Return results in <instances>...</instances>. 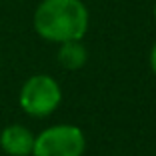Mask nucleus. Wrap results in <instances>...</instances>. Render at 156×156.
<instances>
[{
    "mask_svg": "<svg viewBox=\"0 0 156 156\" xmlns=\"http://www.w3.org/2000/svg\"><path fill=\"white\" fill-rule=\"evenodd\" d=\"M34 28L52 42L80 40L88 28V10L80 0H44L34 12Z\"/></svg>",
    "mask_w": 156,
    "mask_h": 156,
    "instance_id": "f257e3e1",
    "label": "nucleus"
},
{
    "mask_svg": "<svg viewBox=\"0 0 156 156\" xmlns=\"http://www.w3.org/2000/svg\"><path fill=\"white\" fill-rule=\"evenodd\" d=\"M84 136L76 126H52L34 138V156H80Z\"/></svg>",
    "mask_w": 156,
    "mask_h": 156,
    "instance_id": "f03ea898",
    "label": "nucleus"
},
{
    "mask_svg": "<svg viewBox=\"0 0 156 156\" xmlns=\"http://www.w3.org/2000/svg\"><path fill=\"white\" fill-rule=\"evenodd\" d=\"M60 102V88L50 76H32L20 90V106L32 116H46Z\"/></svg>",
    "mask_w": 156,
    "mask_h": 156,
    "instance_id": "7ed1b4c3",
    "label": "nucleus"
},
{
    "mask_svg": "<svg viewBox=\"0 0 156 156\" xmlns=\"http://www.w3.org/2000/svg\"><path fill=\"white\" fill-rule=\"evenodd\" d=\"M0 146L4 148V152H8L10 156H28V154H32L34 136L28 128L14 124V126H8V128L2 130Z\"/></svg>",
    "mask_w": 156,
    "mask_h": 156,
    "instance_id": "20e7f679",
    "label": "nucleus"
},
{
    "mask_svg": "<svg viewBox=\"0 0 156 156\" xmlns=\"http://www.w3.org/2000/svg\"><path fill=\"white\" fill-rule=\"evenodd\" d=\"M58 62L68 70H76L86 62V50L78 40L62 42V48L58 52Z\"/></svg>",
    "mask_w": 156,
    "mask_h": 156,
    "instance_id": "39448f33",
    "label": "nucleus"
},
{
    "mask_svg": "<svg viewBox=\"0 0 156 156\" xmlns=\"http://www.w3.org/2000/svg\"><path fill=\"white\" fill-rule=\"evenodd\" d=\"M150 64H152V68H154V72H156V44H154L152 54H150Z\"/></svg>",
    "mask_w": 156,
    "mask_h": 156,
    "instance_id": "423d86ee",
    "label": "nucleus"
},
{
    "mask_svg": "<svg viewBox=\"0 0 156 156\" xmlns=\"http://www.w3.org/2000/svg\"><path fill=\"white\" fill-rule=\"evenodd\" d=\"M154 16H156V6H154Z\"/></svg>",
    "mask_w": 156,
    "mask_h": 156,
    "instance_id": "0eeeda50",
    "label": "nucleus"
}]
</instances>
